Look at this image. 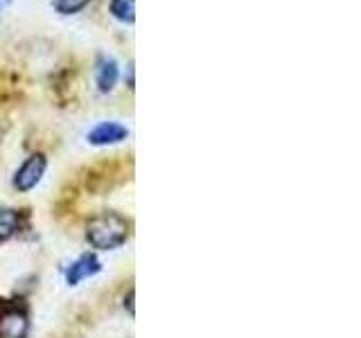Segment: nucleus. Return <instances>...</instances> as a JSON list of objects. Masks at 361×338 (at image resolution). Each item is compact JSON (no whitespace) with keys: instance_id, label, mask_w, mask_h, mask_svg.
<instances>
[{"instance_id":"nucleus-1","label":"nucleus","mask_w":361,"mask_h":338,"mask_svg":"<svg viewBox=\"0 0 361 338\" xmlns=\"http://www.w3.org/2000/svg\"><path fill=\"white\" fill-rule=\"evenodd\" d=\"M131 223L118 212H99L86 223V242L95 251H113L120 248L129 237Z\"/></svg>"},{"instance_id":"nucleus-8","label":"nucleus","mask_w":361,"mask_h":338,"mask_svg":"<svg viewBox=\"0 0 361 338\" xmlns=\"http://www.w3.org/2000/svg\"><path fill=\"white\" fill-rule=\"evenodd\" d=\"M109 11L113 18H118L120 23H131L135 20V0H111Z\"/></svg>"},{"instance_id":"nucleus-10","label":"nucleus","mask_w":361,"mask_h":338,"mask_svg":"<svg viewBox=\"0 0 361 338\" xmlns=\"http://www.w3.org/2000/svg\"><path fill=\"white\" fill-rule=\"evenodd\" d=\"M11 3V0H0V5H9Z\"/></svg>"},{"instance_id":"nucleus-4","label":"nucleus","mask_w":361,"mask_h":338,"mask_svg":"<svg viewBox=\"0 0 361 338\" xmlns=\"http://www.w3.org/2000/svg\"><path fill=\"white\" fill-rule=\"evenodd\" d=\"M88 142L95 146H109V144H118L122 140L129 138V129L120 122H99L97 127L88 131Z\"/></svg>"},{"instance_id":"nucleus-3","label":"nucleus","mask_w":361,"mask_h":338,"mask_svg":"<svg viewBox=\"0 0 361 338\" xmlns=\"http://www.w3.org/2000/svg\"><path fill=\"white\" fill-rule=\"evenodd\" d=\"M45 167H48V161H45V156L43 154H32L27 161L16 169L11 185H14V189H18V192H30V189H34V187L41 183V178L45 174Z\"/></svg>"},{"instance_id":"nucleus-5","label":"nucleus","mask_w":361,"mask_h":338,"mask_svg":"<svg viewBox=\"0 0 361 338\" xmlns=\"http://www.w3.org/2000/svg\"><path fill=\"white\" fill-rule=\"evenodd\" d=\"M99 270H102V262H99V259L93 253H84L82 257H77L75 262L66 268V282L71 287H77L82 280L99 273Z\"/></svg>"},{"instance_id":"nucleus-6","label":"nucleus","mask_w":361,"mask_h":338,"mask_svg":"<svg viewBox=\"0 0 361 338\" xmlns=\"http://www.w3.org/2000/svg\"><path fill=\"white\" fill-rule=\"evenodd\" d=\"M120 79V68L118 61L113 56H104L102 54L97 59V68H95V84L99 88V93H111L116 88Z\"/></svg>"},{"instance_id":"nucleus-7","label":"nucleus","mask_w":361,"mask_h":338,"mask_svg":"<svg viewBox=\"0 0 361 338\" xmlns=\"http://www.w3.org/2000/svg\"><path fill=\"white\" fill-rule=\"evenodd\" d=\"M18 230H20V214L9 208L0 210V244L11 239Z\"/></svg>"},{"instance_id":"nucleus-9","label":"nucleus","mask_w":361,"mask_h":338,"mask_svg":"<svg viewBox=\"0 0 361 338\" xmlns=\"http://www.w3.org/2000/svg\"><path fill=\"white\" fill-rule=\"evenodd\" d=\"M90 0H52L54 9L63 16H73L77 11H82Z\"/></svg>"},{"instance_id":"nucleus-2","label":"nucleus","mask_w":361,"mask_h":338,"mask_svg":"<svg viewBox=\"0 0 361 338\" xmlns=\"http://www.w3.org/2000/svg\"><path fill=\"white\" fill-rule=\"evenodd\" d=\"M30 315L23 304L0 300V338H27Z\"/></svg>"}]
</instances>
